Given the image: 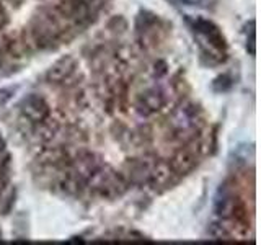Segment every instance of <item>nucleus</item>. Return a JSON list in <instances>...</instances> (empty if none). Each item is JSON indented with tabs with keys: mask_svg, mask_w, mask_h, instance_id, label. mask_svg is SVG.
Returning a JSON list of instances; mask_svg holds the SVG:
<instances>
[{
	"mask_svg": "<svg viewBox=\"0 0 261 245\" xmlns=\"http://www.w3.org/2000/svg\"><path fill=\"white\" fill-rule=\"evenodd\" d=\"M21 111L30 121H44L49 114V106L46 100L39 95H30L21 102Z\"/></svg>",
	"mask_w": 261,
	"mask_h": 245,
	"instance_id": "1",
	"label": "nucleus"
},
{
	"mask_svg": "<svg viewBox=\"0 0 261 245\" xmlns=\"http://www.w3.org/2000/svg\"><path fill=\"white\" fill-rule=\"evenodd\" d=\"M12 95H13V90L12 88H2V90H0V106L5 105L8 100H10Z\"/></svg>",
	"mask_w": 261,
	"mask_h": 245,
	"instance_id": "7",
	"label": "nucleus"
},
{
	"mask_svg": "<svg viewBox=\"0 0 261 245\" xmlns=\"http://www.w3.org/2000/svg\"><path fill=\"white\" fill-rule=\"evenodd\" d=\"M186 5H196V4H201V0H181Z\"/></svg>",
	"mask_w": 261,
	"mask_h": 245,
	"instance_id": "8",
	"label": "nucleus"
},
{
	"mask_svg": "<svg viewBox=\"0 0 261 245\" xmlns=\"http://www.w3.org/2000/svg\"><path fill=\"white\" fill-rule=\"evenodd\" d=\"M220 193L222 196H219L216 200V212L220 217H230L235 214V206H237V201L233 198V194L227 190V188H220Z\"/></svg>",
	"mask_w": 261,
	"mask_h": 245,
	"instance_id": "5",
	"label": "nucleus"
},
{
	"mask_svg": "<svg viewBox=\"0 0 261 245\" xmlns=\"http://www.w3.org/2000/svg\"><path fill=\"white\" fill-rule=\"evenodd\" d=\"M163 103H165V98L163 93L157 88H149L141 95V100H139V110L144 114H149L152 111L160 110Z\"/></svg>",
	"mask_w": 261,
	"mask_h": 245,
	"instance_id": "3",
	"label": "nucleus"
},
{
	"mask_svg": "<svg viewBox=\"0 0 261 245\" xmlns=\"http://www.w3.org/2000/svg\"><path fill=\"white\" fill-rule=\"evenodd\" d=\"M73 69H75V61L70 59V57H65V59H61L56 65H53L51 70L47 72V79L53 82H61L70 72H73Z\"/></svg>",
	"mask_w": 261,
	"mask_h": 245,
	"instance_id": "6",
	"label": "nucleus"
},
{
	"mask_svg": "<svg viewBox=\"0 0 261 245\" xmlns=\"http://www.w3.org/2000/svg\"><path fill=\"white\" fill-rule=\"evenodd\" d=\"M194 28L198 30L199 33H202V35L211 41L212 46H216L217 49L225 47L224 36H222V33L219 31V28L216 27V24H212L207 20H196L194 21Z\"/></svg>",
	"mask_w": 261,
	"mask_h": 245,
	"instance_id": "4",
	"label": "nucleus"
},
{
	"mask_svg": "<svg viewBox=\"0 0 261 245\" xmlns=\"http://www.w3.org/2000/svg\"><path fill=\"white\" fill-rule=\"evenodd\" d=\"M171 126L178 133H186L196 128V110L193 106H179L171 114Z\"/></svg>",
	"mask_w": 261,
	"mask_h": 245,
	"instance_id": "2",
	"label": "nucleus"
}]
</instances>
